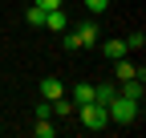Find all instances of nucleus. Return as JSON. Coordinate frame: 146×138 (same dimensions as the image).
<instances>
[{
	"instance_id": "nucleus-6",
	"label": "nucleus",
	"mask_w": 146,
	"mask_h": 138,
	"mask_svg": "<svg viewBox=\"0 0 146 138\" xmlns=\"http://www.w3.org/2000/svg\"><path fill=\"white\" fill-rule=\"evenodd\" d=\"M118 94H126L130 102H142V94H146V90H142V77H130V81H122V90H118Z\"/></svg>"
},
{
	"instance_id": "nucleus-15",
	"label": "nucleus",
	"mask_w": 146,
	"mask_h": 138,
	"mask_svg": "<svg viewBox=\"0 0 146 138\" xmlns=\"http://www.w3.org/2000/svg\"><path fill=\"white\" fill-rule=\"evenodd\" d=\"M106 4H110V0H85V8H89V12H106Z\"/></svg>"
},
{
	"instance_id": "nucleus-9",
	"label": "nucleus",
	"mask_w": 146,
	"mask_h": 138,
	"mask_svg": "<svg viewBox=\"0 0 146 138\" xmlns=\"http://www.w3.org/2000/svg\"><path fill=\"white\" fill-rule=\"evenodd\" d=\"M102 49H106V57H110V61H118V57H126V41H106Z\"/></svg>"
},
{
	"instance_id": "nucleus-7",
	"label": "nucleus",
	"mask_w": 146,
	"mask_h": 138,
	"mask_svg": "<svg viewBox=\"0 0 146 138\" xmlns=\"http://www.w3.org/2000/svg\"><path fill=\"white\" fill-rule=\"evenodd\" d=\"M65 25H69V21H65V12H61V8H49V12H45V29H57V33H61Z\"/></svg>"
},
{
	"instance_id": "nucleus-5",
	"label": "nucleus",
	"mask_w": 146,
	"mask_h": 138,
	"mask_svg": "<svg viewBox=\"0 0 146 138\" xmlns=\"http://www.w3.org/2000/svg\"><path fill=\"white\" fill-rule=\"evenodd\" d=\"M61 94H65V90H61L57 77H45V81H41V98H45V102H57Z\"/></svg>"
},
{
	"instance_id": "nucleus-13",
	"label": "nucleus",
	"mask_w": 146,
	"mask_h": 138,
	"mask_svg": "<svg viewBox=\"0 0 146 138\" xmlns=\"http://www.w3.org/2000/svg\"><path fill=\"white\" fill-rule=\"evenodd\" d=\"M146 45V33L138 29V33H130V37H126V49H142Z\"/></svg>"
},
{
	"instance_id": "nucleus-8",
	"label": "nucleus",
	"mask_w": 146,
	"mask_h": 138,
	"mask_svg": "<svg viewBox=\"0 0 146 138\" xmlns=\"http://www.w3.org/2000/svg\"><path fill=\"white\" fill-rule=\"evenodd\" d=\"M94 102V85H73V106H85Z\"/></svg>"
},
{
	"instance_id": "nucleus-11",
	"label": "nucleus",
	"mask_w": 146,
	"mask_h": 138,
	"mask_svg": "<svg viewBox=\"0 0 146 138\" xmlns=\"http://www.w3.org/2000/svg\"><path fill=\"white\" fill-rule=\"evenodd\" d=\"M33 130H36V138H53V134H57V126H53L49 118H36V126H33Z\"/></svg>"
},
{
	"instance_id": "nucleus-2",
	"label": "nucleus",
	"mask_w": 146,
	"mask_h": 138,
	"mask_svg": "<svg viewBox=\"0 0 146 138\" xmlns=\"http://www.w3.org/2000/svg\"><path fill=\"white\" fill-rule=\"evenodd\" d=\"M77 114H81V126H85V130H106V122H110L106 106H98V102H85V106H77Z\"/></svg>"
},
{
	"instance_id": "nucleus-4",
	"label": "nucleus",
	"mask_w": 146,
	"mask_h": 138,
	"mask_svg": "<svg viewBox=\"0 0 146 138\" xmlns=\"http://www.w3.org/2000/svg\"><path fill=\"white\" fill-rule=\"evenodd\" d=\"M130 77H146V69L134 65V61H122V57H118V81H130Z\"/></svg>"
},
{
	"instance_id": "nucleus-3",
	"label": "nucleus",
	"mask_w": 146,
	"mask_h": 138,
	"mask_svg": "<svg viewBox=\"0 0 146 138\" xmlns=\"http://www.w3.org/2000/svg\"><path fill=\"white\" fill-rule=\"evenodd\" d=\"M98 37H102V29H98L94 21H85V25H77V41H81V49H85V45H98Z\"/></svg>"
},
{
	"instance_id": "nucleus-12",
	"label": "nucleus",
	"mask_w": 146,
	"mask_h": 138,
	"mask_svg": "<svg viewBox=\"0 0 146 138\" xmlns=\"http://www.w3.org/2000/svg\"><path fill=\"white\" fill-rule=\"evenodd\" d=\"M53 114H57V118H69L73 114V102H65V94H61L57 102H53Z\"/></svg>"
},
{
	"instance_id": "nucleus-17",
	"label": "nucleus",
	"mask_w": 146,
	"mask_h": 138,
	"mask_svg": "<svg viewBox=\"0 0 146 138\" xmlns=\"http://www.w3.org/2000/svg\"><path fill=\"white\" fill-rule=\"evenodd\" d=\"M36 4H41V8L49 12V8H61V0H36Z\"/></svg>"
},
{
	"instance_id": "nucleus-1",
	"label": "nucleus",
	"mask_w": 146,
	"mask_h": 138,
	"mask_svg": "<svg viewBox=\"0 0 146 138\" xmlns=\"http://www.w3.org/2000/svg\"><path fill=\"white\" fill-rule=\"evenodd\" d=\"M106 114H110V122L130 126L134 118H138V102H130L126 94H114V98H110V106H106Z\"/></svg>"
},
{
	"instance_id": "nucleus-10",
	"label": "nucleus",
	"mask_w": 146,
	"mask_h": 138,
	"mask_svg": "<svg viewBox=\"0 0 146 138\" xmlns=\"http://www.w3.org/2000/svg\"><path fill=\"white\" fill-rule=\"evenodd\" d=\"M25 21H29L33 29H45V8H41V4H33V8H29V16H25Z\"/></svg>"
},
{
	"instance_id": "nucleus-16",
	"label": "nucleus",
	"mask_w": 146,
	"mask_h": 138,
	"mask_svg": "<svg viewBox=\"0 0 146 138\" xmlns=\"http://www.w3.org/2000/svg\"><path fill=\"white\" fill-rule=\"evenodd\" d=\"M65 49L73 53V49H81V41H77V33H65Z\"/></svg>"
},
{
	"instance_id": "nucleus-14",
	"label": "nucleus",
	"mask_w": 146,
	"mask_h": 138,
	"mask_svg": "<svg viewBox=\"0 0 146 138\" xmlns=\"http://www.w3.org/2000/svg\"><path fill=\"white\" fill-rule=\"evenodd\" d=\"M36 118H53V102L41 98V106H36Z\"/></svg>"
}]
</instances>
